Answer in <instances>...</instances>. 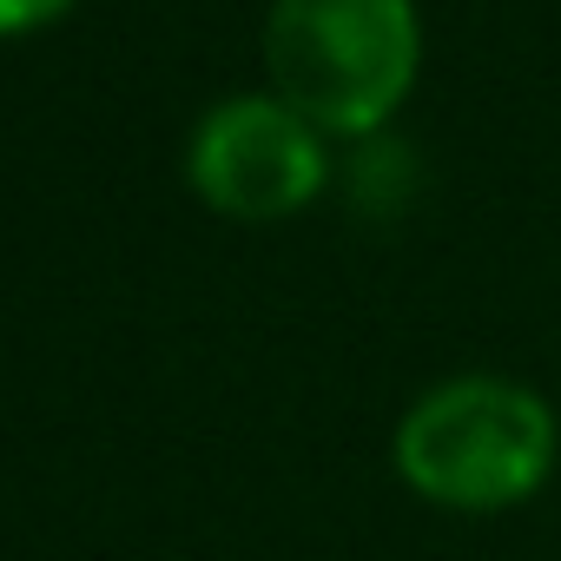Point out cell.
<instances>
[{
    "mask_svg": "<svg viewBox=\"0 0 561 561\" xmlns=\"http://www.w3.org/2000/svg\"><path fill=\"white\" fill-rule=\"evenodd\" d=\"M185 179L218 218L271 225L318 205L331 179V152H324V133L298 119L277 93H238L192 126Z\"/></svg>",
    "mask_w": 561,
    "mask_h": 561,
    "instance_id": "cell-3",
    "label": "cell"
},
{
    "mask_svg": "<svg viewBox=\"0 0 561 561\" xmlns=\"http://www.w3.org/2000/svg\"><path fill=\"white\" fill-rule=\"evenodd\" d=\"M423 27L410 0H271L264 67L298 119L331 139H370L410 100Z\"/></svg>",
    "mask_w": 561,
    "mask_h": 561,
    "instance_id": "cell-2",
    "label": "cell"
},
{
    "mask_svg": "<svg viewBox=\"0 0 561 561\" xmlns=\"http://www.w3.org/2000/svg\"><path fill=\"white\" fill-rule=\"evenodd\" d=\"M73 0H0V41H21V34H41L54 27Z\"/></svg>",
    "mask_w": 561,
    "mask_h": 561,
    "instance_id": "cell-4",
    "label": "cell"
},
{
    "mask_svg": "<svg viewBox=\"0 0 561 561\" xmlns=\"http://www.w3.org/2000/svg\"><path fill=\"white\" fill-rule=\"evenodd\" d=\"M397 482L449 515H502L548 489L561 462L554 403L515 377L469 370L430 383L390 436Z\"/></svg>",
    "mask_w": 561,
    "mask_h": 561,
    "instance_id": "cell-1",
    "label": "cell"
}]
</instances>
